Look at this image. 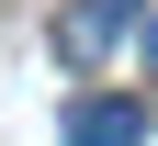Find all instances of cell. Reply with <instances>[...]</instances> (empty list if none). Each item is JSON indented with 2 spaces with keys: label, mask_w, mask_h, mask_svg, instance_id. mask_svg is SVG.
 <instances>
[{
  "label": "cell",
  "mask_w": 158,
  "mask_h": 146,
  "mask_svg": "<svg viewBox=\"0 0 158 146\" xmlns=\"http://www.w3.org/2000/svg\"><path fill=\"white\" fill-rule=\"evenodd\" d=\"M124 34H147V0H68L56 11V56L68 68H102Z\"/></svg>",
  "instance_id": "obj_1"
},
{
  "label": "cell",
  "mask_w": 158,
  "mask_h": 146,
  "mask_svg": "<svg viewBox=\"0 0 158 146\" xmlns=\"http://www.w3.org/2000/svg\"><path fill=\"white\" fill-rule=\"evenodd\" d=\"M68 146H147V112L113 101V90H90V101L68 112Z\"/></svg>",
  "instance_id": "obj_2"
},
{
  "label": "cell",
  "mask_w": 158,
  "mask_h": 146,
  "mask_svg": "<svg viewBox=\"0 0 158 146\" xmlns=\"http://www.w3.org/2000/svg\"><path fill=\"white\" fill-rule=\"evenodd\" d=\"M135 56H147V68H158V23H147V34H135Z\"/></svg>",
  "instance_id": "obj_3"
}]
</instances>
